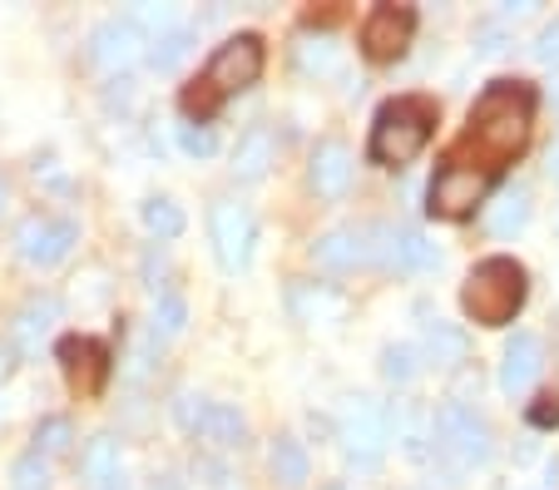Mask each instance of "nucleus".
Listing matches in <instances>:
<instances>
[{
	"instance_id": "f257e3e1",
	"label": "nucleus",
	"mask_w": 559,
	"mask_h": 490,
	"mask_svg": "<svg viewBox=\"0 0 559 490\" xmlns=\"http://www.w3.org/2000/svg\"><path fill=\"white\" fill-rule=\"evenodd\" d=\"M530 129H535V89L525 80H490L480 89V99L471 105L465 134L455 139L445 164L471 169L480 179H496L506 164H515L525 154Z\"/></svg>"
},
{
	"instance_id": "f03ea898",
	"label": "nucleus",
	"mask_w": 559,
	"mask_h": 490,
	"mask_svg": "<svg viewBox=\"0 0 559 490\" xmlns=\"http://www.w3.org/2000/svg\"><path fill=\"white\" fill-rule=\"evenodd\" d=\"M436 134V99L426 95H402L391 99V105L377 109L371 119V164H386V169H406L416 154L431 144Z\"/></svg>"
},
{
	"instance_id": "7ed1b4c3",
	"label": "nucleus",
	"mask_w": 559,
	"mask_h": 490,
	"mask_svg": "<svg viewBox=\"0 0 559 490\" xmlns=\"http://www.w3.org/2000/svg\"><path fill=\"white\" fill-rule=\"evenodd\" d=\"M530 298V277L515 258H486V263H475V273L465 277L461 288V308L471 322L480 327H506Z\"/></svg>"
},
{
	"instance_id": "20e7f679",
	"label": "nucleus",
	"mask_w": 559,
	"mask_h": 490,
	"mask_svg": "<svg viewBox=\"0 0 559 490\" xmlns=\"http://www.w3.org/2000/svg\"><path fill=\"white\" fill-rule=\"evenodd\" d=\"M431 441L436 451H441L445 461H455V466H486L490 451H496V437H490L486 416H475V406L465 402H441L431 411Z\"/></svg>"
},
{
	"instance_id": "39448f33",
	"label": "nucleus",
	"mask_w": 559,
	"mask_h": 490,
	"mask_svg": "<svg viewBox=\"0 0 559 490\" xmlns=\"http://www.w3.org/2000/svg\"><path fill=\"white\" fill-rule=\"evenodd\" d=\"M386 411H381L371 396H347L337 416V441L347 451V461L357 470H377L381 466V451H386Z\"/></svg>"
},
{
	"instance_id": "423d86ee",
	"label": "nucleus",
	"mask_w": 559,
	"mask_h": 490,
	"mask_svg": "<svg viewBox=\"0 0 559 490\" xmlns=\"http://www.w3.org/2000/svg\"><path fill=\"white\" fill-rule=\"evenodd\" d=\"M258 75H263V40H258V35H228V40L213 50L209 70H203V85L218 99H228V95H238V89L258 85Z\"/></svg>"
},
{
	"instance_id": "0eeeda50",
	"label": "nucleus",
	"mask_w": 559,
	"mask_h": 490,
	"mask_svg": "<svg viewBox=\"0 0 559 490\" xmlns=\"http://www.w3.org/2000/svg\"><path fill=\"white\" fill-rule=\"evenodd\" d=\"M209 238H213V253H218L223 273H243L253 263V243H258V224L248 214L243 203L218 199L209 208Z\"/></svg>"
},
{
	"instance_id": "6e6552de",
	"label": "nucleus",
	"mask_w": 559,
	"mask_h": 490,
	"mask_svg": "<svg viewBox=\"0 0 559 490\" xmlns=\"http://www.w3.org/2000/svg\"><path fill=\"white\" fill-rule=\"evenodd\" d=\"M74 243H80V228H74L70 218L31 214V218H21V228H15V253H21L31 267L64 263V258L74 253Z\"/></svg>"
},
{
	"instance_id": "1a4fd4ad",
	"label": "nucleus",
	"mask_w": 559,
	"mask_h": 490,
	"mask_svg": "<svg viewBox=\"0 0 559 490\" xmlns=\"http://www.w3.org/2000/svg\"><path fill=\"white\" fill-rule=\"evenodd\" d=\"M412 35H416L412 5H377V11L367 15V25H361V55H367L371 64H391L406 55Z\"/></svg>"
},
{
	"instance_id": "9d476101",
	"label": "nucleus",
	"mask_w": 559,
	"mask_h": 490,
	"mask_svg": "<svg viewBox=\"0 0 559 490\" xmlns=\"http://www.w3.org/2000/svg\"><path fill=\"white\" fill-rule=\"evenodd\" d=\"M486 193H490V179H480V174H471V169H455V164H441L436 169V179H431V189H426V208H431L436 218H471L475 214V203H486Z\"/></svg>"
},
{
	"instance_id": "9b49d317",
	"label": "nucleus",
	"mask_w": 559,
	"mask_h": 490,
	"mask_svg": "<svg viewBox=\"0 0 559 490\" xmlns=\"http://www.w3.org/2000/svg\"><path fill=\"white\" fill-rule=\"evenodd\" d=\"M55 357H60L64 382H70L80 396H99V392H105V382H109V347L99 337H64L60 347H55Z\"/></svg>"
},
{
	"instance_id": "f8f14e48",
	"label": "nucleus",
	"mask_w": 559,
	"mask_h": 490,
	"mask_svg": "<svg viewBox=\"0 0 559 490\" xmlns=\"http://www.w3.org/2000/svg\"><path fill=\"white\" fill-rule=\"evenodd\" d=\"M144 50H148V40L129 15H109V21H99L95 35H90V60H95L99 70H109V75L129 70L134 60H144Z\"/></svg>"
},
{
	"instance_id": "ddd939ff",
	"label": "nucleus",
	"mask_w": 559,
	"mask_h": 490,
	"mask_svg": "<svg viewBox=\"0 0 559 490\" xmlns=\"http://www.w3.org/2000/svg\"><path fill=\"white\" fill-rule=\"evenodd\" d=\"M539 367H545V347H539L535 332H515L500 352V392L506 396H525L535 386Z\"/></svg>"
},
{
	"instance_id": "4468645a",
	"label": "nucleus",
	"mask_w": 559,
	"mask_h": 490,
	"mask_svg": "<svg viewBox=\"0 0 559 490\" xmlns=\"http://www.w3.org/2000/svg\"><path fill=\"white\" fill-rule=\"evenodd\" d=\"M307 179H312L317 199H342L352 183V150L342 144V139H322L312 150V169H307Z\"/></svg>"
},
{
	"instance_id": "2eb2a0df",
	"label": "nucleus",
	"mask_w": 559,
	"mask_h": 490,
	"mask_svg": "<svg viewBox=\"0 0 559 490\" xmlns=\"http://www.w3.org/2000/svg\"><path fill=\"white\" fill-rule=\"evenodd\" d=\"M267 169H273V129L253 124L243 139H238V150H233V179L258 183Z\"/></svg>"
},
{
	"instance_id": "dca6fc26",
	"label": "nucleus",
	"mask_w": 559,
	"mask_h": 490,
	"mask_svg": "<svg viewBox=\"0 0 559 490\" xmlns=\"http://www.w3.org/2000/svg\"><path fill=\"white\" fill-rule=\"evenodd\" d=\"M60 322V298L55 292H31L25 298V308L15 312V342H25V347H40V337Z\"/></svg>"
},
{
	"instance_id": "f3484780",
	"label": "nucleus",
	"mask_w": 559,
	"mask_h": 490,
	"mask_svg": "<svg viewBox=\"0 0 559 490\" xmlns=\"http://www.w3.org/2000/svg\"><path fill=\"white\" fill-rule=\"evenodd\" d=\"M312 258L317 267H328V273H347V267L361 263V228H332L312 243Z\"/></svg>"
},
{
	"instance_id": "a211bd4d",
	"label": "nucleus",
	"mask_w": 559,
	"mask_h": 490,
	"mask_svg": "<svg viewBox=\"0 0 559 490\" xmlns=\"http://www.w3.org/2000/svg\"><path fill=\"white\" fill-rule=\"evenodd\" d=\"M267 466H273V480L283 490H302L312 461H307V451H302V441H297V437H277L273 451H267Z\"/></svg>"
},
{
	"instance_id": "6ab92c4d",
	"label": "nucleus",
	"mask_w": 559,
	"mask_h": 490,
	"mask_svg": "<svg viewBox=\"0 0 559 490\" xmlns=\"http://www.w3.org/2000/svg\"><path fill=\"white\" fill-rule=\"evenodd\" d=\"M391 267H402V273H431V267H441V253H436V243L426 234H416V228H396Z\"/></svg>"
},
{
	"instance_id": "aec40b11",
	"label": "nucleus",
	"mask_w": 559,
	"mask_h": 490,
	"mask_svg": "<svg viewBox=\"0 0 559 490\" xmlns=\"http://www.w3.org/2000/svg\"><path fill=\"white\" fill-rule=\"evenodd\" d=\"M203 441H213V446H243L248 441V421L238 416V406L228 402H209V411H203V427H199Z\"/></svg>"
},
{
	"instance_id": "412c9836",
	"label": "nucleus",
	"mask_w": 559,
	"mask_h": 490,
	"mask_svg": "<svg viewBox=\"0 0 559 490\" xmlns=\"http://www.w3.org/2000/svg\"><path fill=\"white\" fill-rule=\"evenodd\" d=\"M80 476H85V486H95V490L119 476V441L109 437V431L95 441H85V451H80Z\"/></svg>"
},
{
	"instance_id": "4be33fe9",
	"label": "nucleus",
	"mask_w": 559,
	"mask_h": 490,
	"mask_svg": "<svg viewBox=\"0 0 559 490\" xmlns=\"http://www.w3.org/2000/svg\"><path fill=\"white\" fill-rule=\"evenodd\" d=\"M139 218H144V228L158 238V243H169V238H179L183 234V208H179V199H169V193H154V199H144L139 203Z\"/></svg>"
},
{
	"instance_id": "5701e85b",
	"label": "nucleus",
	"mask_w": 559,
	"mask_h": 490,
	"mask_svg": "<svg viewBox=\"0 0 559 490\" xmlns=\"http://www.w3.org/2000/svg\"><path fill=\"white\" fill-rule=\"evenodd\" d=\"M486 224H490V234L496 238H510V234H520V228L530 224V189H506L496 203H490V214H486Z\"/></svg>"
},
{
	"instance_id": "b1692460",
	"label": "nucleus",
	"mask_w": 559,
	"mask_h": 490,
	"mask_svg": "<svg viewBox=\"0 0 559 490\" xmlns=\"http://www.w3.org/2000/svg\"><path fill=\"white\" fill-rule=\"evenodd\" d=\"M465 352H471L465 327H455V322H431V327H426V357H431L436 367H461Z\"/></svg>"
},
{
	"instance_id": "393cba45",
	"label": "nucleus",
	"mask_w": 559,
	"mask_h": 490,
	"mask_svg": "<svg viewBox=\"0 0 559 490\" xmlns=\"http://www.w3.org/2000/svg\"><path fill=\"white\" fill-rule=\"evenodd\" d=\"M287 308H293L302 322H322V318H337L342 298H337V292H328V288H317V283H293Z\"/></svg>"
},
{
	"instance_id": "a878e982",
	"label": "nucleus",
	"mask_w": 559,
	"mask_h": 490,
	"mask_svg": "<svg viewBox=\"0 0 559 490\" xmlns=\"http://www.w3.org/2000/svg\"><path fill=\"white\" fill-rule=\"evenodd\" d=\"M332 64H337V40H332L328 31L297 40V70H302V75H328Z\"/></svg>"
},
{
	"instance_id": "bb28decb",
	"label": "nucleus",
	"mask_w": 559,
	"mask_h": 490,
	"mask_svg": "<svg viewBox=\"0 0 559 490\" xmlns=\"http://www.w3.org/2000/svg\"><path fill=\"white\" fill-rule=\"evenodd\" d=\"M189 50H193V35L179 25V31H169V35H158V40H148L144 55H148V64H154L158 75H169V70H179V64H183V55H189Z\"/></svg>"
},
{
	"instance_id": "cd10ccee",
	"label": "nucleus",
	"mask_w": 559,
	"mask_h": 490,
	"mask_svg": "<svg viewBox=\"0 0 559 490\" xmlns=\"http://www.w3.org/2000/svg\"><path fill=\"white\" fill-rule=\"evenodd\" d=\"M416 372H421V352H416L412 342H391V347H381V377L396 386L416 382Z\"/></svg>"
},
{
	"instance_id": "c85d7f7f",
	"label": "nucleus",
	"mask_w": 559,
	"mask_h": 490,
	"mask_svg": "<svg viewBox=\"0 0 559 490\" xmlns=\"http://www.w3.org/2000/svg\"><path fill=\"white\" fill-rule=\"evenodd\" d=\"M74 446V421L70 416H45L40 427H35V456L50 461V456H64Z\"/></svg>"
},
{
	"instance_id": "c756f323",
	"label": "nucleus",
	"mask_w": 559,
	"mask_h": 490,
	"mask_svg": "<svg viewBox=\"0 0 559 490\" xmlns=\"http://www.w3.org/2000/svg\"><path fill=\"white\" fill-rule=\"evenodd\" d=\"M183 322H189V302H183V292L164 288L158 292V308H154V342L158 337H179Z\"/></svg>"
},
{
	"instance_id": "7c9ffc66",
	"label": "nucleus",
	"mask_w": 559,
	"mask_h": 490,
	"mask_svg": "<svg viewBox=\"0 0 559 490\" xmlns=\"http://www.w3.org/2000/svg\"><path fill=\"white\" fill-rule=\"evenodd\" d=\"M218 105H223V99L203 85V75L189 80V85H183V95H179V109L189 115V124H209V119L218 115Z\"/></svg>"
},
{
	"instance_id": "2f4dec72",
	"label": "nucleus",
	"mask_w": 559,
	"mask_h": 490,
	"mask_svg": "<svg viewBox=\"0 0 559 490\" xmlns=\"http://www.w3.org/2000/svg\"><path fill=\"white\" fill-rule=\"evenodd\" d=\"M129 21L144 31V40H158V35L179 31V11H174V5H134V11H129Z\"/></svg>"
},
{
	"instance_id": "473e14b6",
	"label": "nucleus",
	"mask_w": 559,
	"mask_h": 490,
	"mask_svg": "<svg viewBox=\"0 0 559 490\" xmlns=\"http://www.w3.org/2000/svg\"><path fill=\"white\" fill-rule=\"evenodd\" d=\"M11 486L15 490H50V466H45V461L31 451V456H21L11 466Z\"/></svg>"
},
{
	"instance_id": "72a5a7b5",
	"label": "nucleus",
	"mask_w": 559,
	"mask_h": 490,
	"mask_svg": "<svg viewBox=\"0 0 559 490\" xmlns=\"http://www.w3.org/2000/svg\"><path fill=\"white\" fill-rule=\"evenodd\" d=\"M179 150L189 154V159H213V154H218V139H213L209 124H183L179 129Z\"/></svg>"
},
{
	"instance_id": "f704fd0d",
	"label": "nucleus",
	"mask_w": 559,
	"mask_h": 490,
	"mask_svg": "<svg viewBox=\"0 0 559 490\" xmlns=\"http://www.w3.org/2000/svg\"><path fill=\"white\" fill-rule=\"evenodd\" d=\"M510 40H515V35L506 31V21H480L475 25V55H506Z\"/></svg>"
},
{
	"instance_id": "c9c22d12",
	"label": "nucleus",
	"mask_w": 559,
	"mask_h": 490,
	"mask_svg": "<svg viewBox=\"0 0 559 490\" xmlns=\"http://www.w3.org/2000/svg\"><path fill=\"white\" fill-rule=\"evenodd\" d=\"M203 411H209V402H203V396H193V392H179V402H174V421H179L189 437H199Z\"/></svg>"
},
{
	"instance_id": "e433bc0d",
	"label": "nucleus",
	"mask_w": 559,
	"mask_h": 490,
	"mask_svg": "<svg viewBox=\"0 0 559 490\" xmlns=\"http://www.w3.org/2000/svg\"><path fill=\"white\" fill-rule=\"evenodd\" d=\"M530 427H539V431H549V427H559V392H545V396H535V406H530Z\"/></svg>"
},
{
	"instance_id": "4c0bfd02",
	"label": "nucleus",
	"mask_w": 559,
	"mask_h": 490,
	"mask_svg": "<svg viewBox=\"0 0 559 490\" xmlns=\"http://www.w3.org/2000/svg\"><path fill=\"white\" fill-rule=\"evenodd\" d=\"M535 55H539V60H545V64H559V15H555V21L545 25V31H539V40H535Z\"/></svg>"
},
{
	"instance_id": "58836bf2",
	"label": "nucleus",
	"mask_w": 559,
	"mask_h": 490,
	"mask_svg": "<svg viewBox=\"0 0 559 490\" xmlns=\"http://www.w3.org/2000/svg\"><path fill=\"white\" fill-rule=\"evenodd\" d=\"M15 367H21V347L11 337H0V382H11Z\"/></svg>"
},
{
	"instance_id": "ea45409f",
	"label": "nucleus",
	"mask_w": 559,
	"mask_h": 490,
	"mask_svg": "<svg viewBox=\"0 0 559 490\" xmlns=\"http://www.w3.org/2000/svg\"><path fill=\"white\" fill-rule=\"evenodd\" d=\"M144 277H148V288L164 292V283H158V277H169V263H164L158 253H148V258H144Z\"/></svg>"
},
{
	"instance_id": "a19ab883",
	"label": "nucleus",
	"mask_w": 559,
	"mask_h": 490,
	"mask_svg": "<svg viewBox=\"0 0 559 490\" xmlns=\"http://www.w3.org/2000/svg\"><path fill=\"white\" fill-rule=\"evenodd\" d=\"M549 174H555V183H559V139H555V150H549Z\"/></svg>"
},
{
	"instance_id": "79ce46f5",
	"label": "nucleus",
	"mask_w": 559,
	"mask_h": 490,
	"mask_svg": "<svg viewBox=\"0 0 559 490\" xmlns=\"http://www.w3.org/2000/svg\"><path fill=\"white\" fill-rule=\"evenodd\" d=\"M99 490H129V480H124V476H115V480H105Z\"/></svg>"
},
{
	"instance_id": "37998d69",
	"label": "nucleus",
	"mask_w": 559,
	"mask_h": 490,
	"mask_svg": "<svg viewBox=\"0 0 559 490\" xmlns=\"http://www.w3.org/2000/svg\"><path fill=\"white\" fill-rule=\"evenodd\" d=\"M5 203H11V183L0 179V214H5Z\"/></svg>"
},
{
	"instance_id": "c03bdc74",
	"label": "nucleus",
	"mask_w": 559,
	"mask_h": 490,
	"mask_svg": "<svg viewBox=\"0 0 559 490\" xmlns=\"http://www.w3.org/2000/svg\"><path fill=\"white\" fill-rule=\"evenodd\" d=\"M332 490H342V486H332Z\"/></svg>"
}]
</instances>
